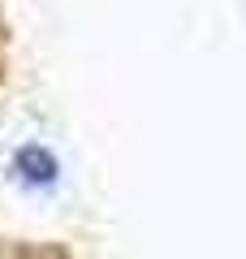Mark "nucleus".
<instances>
[{
    "label": "nucleus",
    "mask_w": 246,
    "mask_h": 259,
    "mask_svg": "<svg viewBox=\"0 0 246 259\" xmlns=\"http://www.w3.org/2000/svg\"><path fill=\"white\" fill-rule=\"evenodd\" d=\"M18 173L30 186H48L56 177V160L48 156V147H22L18 151Z\"/></svg>",
    "instance_id": "nucleus-1"
}]
</instances>
